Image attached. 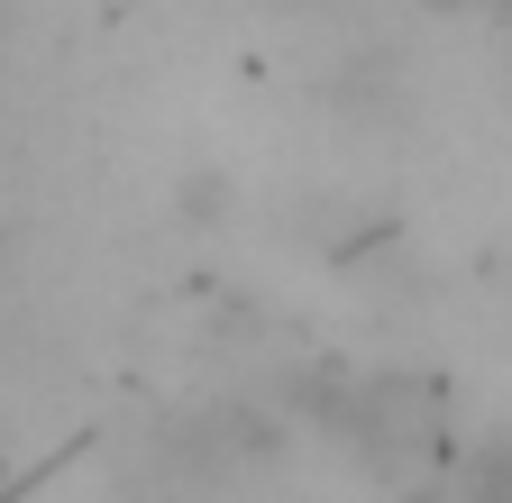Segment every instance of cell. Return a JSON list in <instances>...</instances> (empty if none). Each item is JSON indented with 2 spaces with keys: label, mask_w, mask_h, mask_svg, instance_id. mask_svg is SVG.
<instances>
[{
  "label": "cell",
  "mask_w": 512,
  "mask_h": 503,
  "mask_svg": "<svg viewBox=\"0 0 512 503\" xmlns=\"http://www.w3.org/2000/svg\"><path fill=\"white\" fill-rule=\"evenodd\" d=\"M467 503H512V439H494V449L467 467Z\"/></svg>",
  "instance_id": "1"
}]
</instances>
